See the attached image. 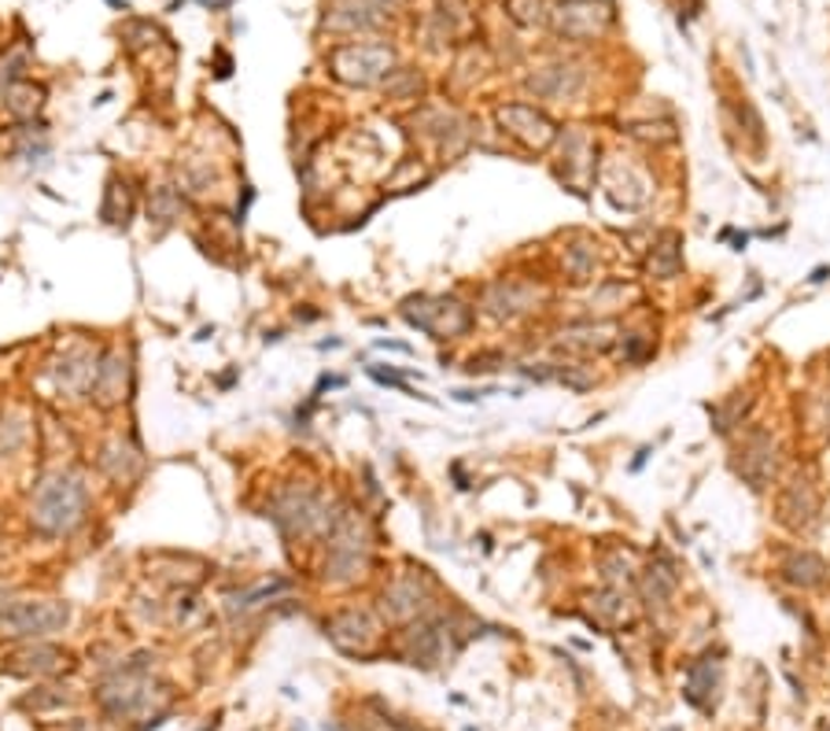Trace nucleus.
Wrapping results in <instances>:
<instances>
[{
    "instance_id": "obj_1",
    "label": "nucleus",
    "mask_w": 830,
    "mask_h": 731,
    "mask_svg": "<svg viewBox=\"0 0 830 731\" xmlns=\"http://www.w3.org/2000/svg\"><path fill=\"white\" fill-rule=\"evenodd\" d=\"M85 502H89V491H85V484L74 477V473H60V477H52L49 484H41V488H38L34 525H38L41 532H49V536L71 532L74 525L82 521Z\"/></svg>"
},
{
    "instance_id": "obj_2",
    "label": "nucleus",
    "mask_w": 830,
    "mask_h": 731,
    "mask_svg": "<svg viewBox=\"0 0 830 731\" xmlns=\"http://www.w3.org/2000/svg\"><path fill=\"white\" fill-rule=\"evenodd\" d=\"M406 321L417 329H425L428 337L447 340V337H461L472 326V310L458 299H409L406 304Z\"/></svg>"
},
{
    "instance_id": "obj_3",
    "label": "nucleus",
    "mask_w": 830,
    "mask_h": 731,
    "mask_svg": "<svg viewBox=\"0 0 830 731\" xmlns=\"http://www.w3.org/2000/svg\"><path fill=\"white\" fill-rule=\"evenodd\" d=\"M71 610L60 602H15L0 614V636H49L67 625Z\"/></svg>"
},
{
    "instance_id": "obj_4",
    "label": "nucleus",
    "mask_w": 830,
    "mask_h": 731,
    "mask_svg": "<svg viewBox=\"0 0 830 731\" xmlns=\"http://www.w3.org/2000/svg\"><path fill=\"white\" fill-rule=\"evenodd\" d=\"M332 67L343 82L351 85H373L381 74L392 67V52L376 49V45H348L332 56Z\"/></svg>"
},
{
    "instance_id": "obj_5",
    "label": "nucleus",
    "mask_w": 830,
    "mask_h": 731,
    "mask_svg": "<svg viewBox=\"0 0 830 731\" xmlns=\"http://www.w3.org/2000/svg\"><path fill=\"white\" fill-rule=\"evenodd\" d=\"M738 473L746 477L749 488H768V480L775 477V447H772V436L768 433H749V439L742 444L738 451Z\"/></svg>"
},
{
    "instance_id": "obj_6",
    "label": "nucleus",
    "mask_w": 830,
    "mask_h": 731,
    "mask_svg": "<svg viewBox=\"0 0 830 731\" xmlns=\"http://www.w3.org/2000/svg\"><path fill=\"white\" fill-rule=\"evenodd\" d=\"M499 118H502L506 130H510L513 137H521L528 148H546L550 141H554V123H550L546 115H539L535 107H524V104L502 107Z\"/></svg>"
},
{
    "instance_id": "obj_7",
    "label": "nucleus",
    "mask_w": 830,
    "mask_h": 731,
    "mask_svg": "<svg viewBox=\"0 0 830 731\" xmlns=\"http://www.w3.org/2000/svg\"><path fill=\"white\" fill-rule=\"evenodd\" d=\"M683 695H687L690 706L713 709L716 698H720V661L702 658V661L690 665V669H687V684H683Z\"/></svg>"
},
{
    "instance_id": "obj_8",
    "label": "nucleus",
    "mask_w": 830,
    "mask_h": 731,
    "mask_svg": "<svg viewBox=\"0 0 830 731\" xmlns=\"http://www.w3.org/2000/svg\"><path fill=\"white\" fill-rule=\"evenodd\" d=\"M816 491L808 488V480H794L790 488H786V496L779 502V513L786 525H794V529H801V525H812L816 521Z\"/></svg>"
},
{
    "instance_id": "obj_9",
    "label": "nucleus",
    "mask_w": 830,
    "mask_h": 731,
    "mask_svg": "<svg viewBox=\"0 0 830 731\" xmlns=\"http://www.w3.org/2000/svg\"><path fill=\"white\" fill-rule=\"evenodd\" d=\"M675 587H679V573L668 558H657V562L642 573V598L650 602V606H668L675 595Z\"/></svg>"
},
{
    "instance_id": "obj_10",
    "label": "nucleus",
    "mask_w": 830,
    "mask_h": 731,
    "mask_svg": "<svg viewBox=\"0 0 830 731\" xmlns=\"http://www.w3.org/2000/svg\"><path fill=\"white\" fill-rule=\"evenodd\" d=\"M562 348L568 351H584V354H598L613 343V326H573L562 332Z\"/></svg>"
},
{
    "instance_id": "obj_11",
    "label": "nucleus",
    "mask_w": 830,
    "mask_h": 731,
    "mask_svg": "<svg viewBox=\"0 0 830 731\" xmlns=\"http://www.w3.org/2000/svg\"><path fill=\"white\" fill-rule=\"evenodd\" d=\"M823 573H827V565L819 562L816 554H808V551H794V554L783 562V576L790 580V584H797V587H816V584H823Z\"/></svg>"
},
{
    "instance_id": "obj_12",
    "label": "nucleus",
    "mask_w": 830,
    "mask_h": 731,
    "mask_svg": "<svg viewBox=\"0 0 830 731\" xmlns=\"http://www.w3.org/2000/svg\"><path fill=\"white\" fill-rule=\"evenodd\" d=\"M384 602H392V617H414L425 606V591L417 587V580H398L384 595Z\"/></svg>"
},
{
    "instance_id": "obj_13",
    "label": "nucleus",
    "mask_w": 830,
    "mask_h": 731,
    "mask_svg": "<svg viewBox=\"0 0 830 731\" xmlns=\"http://www.w3.org/2000/svg\"><path fill=\"white\" fill-rule=\"evenodd\" d=\"M679 266H683V252H679V236H675V233H664L661 244H657L653 255H650V274H653V277H675Z\"/></svg>"
}]
</instances>
